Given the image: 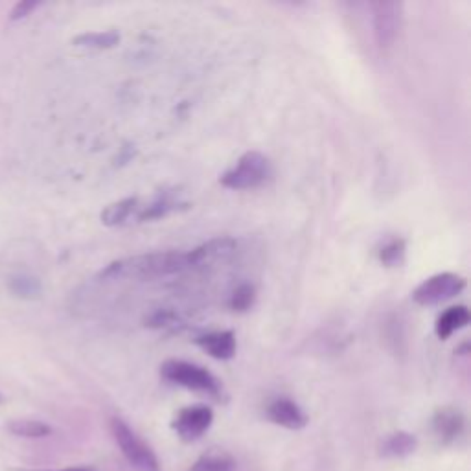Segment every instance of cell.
<instances>
[{
	"label": "cell",
	"mask_w": 471,
	"mask_h": 471,
	"mask_svg": "<svg viewBox=\"0 0 471 471\" xmlns=\"http://www.w3.org/2000/svg\"><path fill=\"white\" fill-rule=\"evenodd\" d=\"M405 242L401 238H392L388 240L381 249H379V262L387 267H398L404 264L405 260Z\"/></svg>",
	"instance_id": "cell-17"
},
{
	"label": "cell",
	"mask_w": 471,
	"mask_h": 471,
	"mask_svg": "<svg viewBox=\"0 0 471 471\" xmlns=\"http://www.w3.org/2000/svg\"><path fill=\"white\" fill-rule=\"evenodd\" d=\"M138 207H140L138 197H127L122 201L112 202L101 212V223L107 227H124V224L136 223Z\"/></svg>",
	"instance_id": "cell-11"
},
{
	"label": "cell",
	"mask_w": 471,
	"mask_h": 471,
	"mask_svg": "<svg viewBox=\"0 0 471 471\" xmlns=\"http://www.w3.org/2000/svg\"><path fill=\"white\" fill-rule=\"evenodd\" d=\"M10 287H12V291L15 293L17 297L23 298H35L41 295V284L35 280V278H28V276L12 278Z\"/></svg>",
	"instance_id": "cell-19"
},
{
	"label": "cell",
	"mask_w": 471,
	"mask_h": 471,
	"mask_svg": "<svg viewBox=\"0 0 471 471\" xmlns=\"http://www.w3.org/2000/svg\"><path fill=\"white\" fill-rule=\"evenodd\" d=\"M34 8H37V2H19L17 6H15V10H13L12 19L13 21H17V19L24 17V15H28Z\"/></svg>",
	"instance_id": "cell-20"
},
{
	"label": "cell",
	"mask_w": 471,
	"mask_h": 471,
	"mask_svg": "<svg viewBox=\"0 0 471 471\" xmlns=\"http://www.w3.org/2000/svg\"><path fill=\"white\" fill-rule=\"evenodd\" d=\"M160 374L166 381L185 387L188 390H196L219 399L223 396V387L212 372L199 365L188 363L182 359H169L160 366Z\"/></svg>",
	"instance_id": "cell-2"
},
{
	"label": "cell",
	"mask_w": 471,
	"mask_h": 471,
	"mask_svg": "<svg viewBox=\"0 0 471 471\" xmlns=\"http://www.w3.org/2000/svg\"><path fill=\"white\" fill-rule=\"evenodd\" d=\"M464 415L459 409H453V407L438 409L435 416H432V432L443 446L453 443L464 432Z\"/></svg>",
	"instance_id": "cell-9"
},
{
	"label": "cell",
	"mask_w": 471,
	"mask_h": 471,
	"mask_svg": "<svg viewBox=\"0 0 471 471\" xmlns=\"http://www.w3.org/2000/svg\"><path fill=\"white\" fill-rule=\"evenodd\" d=\"M57 471H94L90 468H67V470H57Z\"/></svg>",
	"instance_id": "cell-21"
},
{
	"label": "cell",
	"mask_w": 471,
	"mask_h": 471,
	"mask_svg": "<svg viewBox=\"0 0 471 471\" xmlns=\"http://www.w3.org/2000/svg\"><path fill=\"white\" fill-rule=\"evenodd\" d=\"M207 267L202 247L191 249L188 253H149L129 256L112 262L100 273V280H155L164 276L179 275L185 271Z\"/></svg>",
	"instance_id": "cell-1"
},
{
	"label": "cell",
	"mask_w": 471,
	"mask_h": 471,
	"mask_svg": "<svg viewBox=\"0 0 471 471\" xmlns=\"http://www.w3.org/2000/svg\"><path fill=\"white\" fill-rule=\"evenodd\" d=\"M273 177V164L264 153L247 151L240 157L234 168L221 175V186L229 190H253L265 185Z\"/></svg>",
	"instance_id": "cell-3"
},
{
	"label": "cell",
	"mask_w": 471,
	"mask_h": 471,
	"mask_svg": "<svg viewBox=\"0 0 471 471\" xmlns=\"http://www.w3.org/2000/svg\"><path fill=\"white\" fill-rule=\"evenodd\" d=\"M416 448H418V440L415 435L398 431L385 438V442L381 443V454L387 459H404L415 453Z\"/></svg>",
	"instance_id": "cell-13"
},
{
	"label": "cell",
	"mask_w": 471,
	"mask_h": 471,
	"mask_svg": "<svg viewBox=\"0 0 471 471\" xmlns=\"http://www.w3.org/2000/svg\"><path fill=\"white\" fill-rule=\"evenodd\" d=\"M236 460L223 451H210L201 454L191 464L190 471H234Z\"/></svg>",
	"instance_id": "cell-14"
},
{
	"label": "cell",
	"mask_w": 471,
	"mask_h": 471,
	"mask_svg": "<svg viewBox=\"0 0 471 471\" xmlns=\"http://www.w3.org/2000/svg\"><path fill=\"white\" fill-rule=\"evenodd\" d=\"M468 324H470V309L465 306H453V308H448L438 317L435 331H437L438 339L446 341V339L453 335L454 331L462 330Z\"/></svg>",
	"instance_id": "cell-12"
},
{
	"label": "cell",
	"mask_w": 471,
	"mask_h": 471,
	"mask_svg": "<svg viewBox=\"0 0 471 471\" xmlns=\"http://www.w3.org/2000/svg\"><path fill=\"white\" fill-rule=\"evenodd\" d=\"M267 418L276 426L286 427L291 431H298L308 426V416L289 398L273 399L267 407Z\"/></svg>",
	"instance_id": "cell-8"
},
{
	"label": "cell",
	"mask_w": 471,
	"mask_h": 471,
	"mask_svg": "<svg viewBox=\"0 0 471 471\" xmlns=\"http://www.w3.org/2000/svg\"><path fill=\"white\" fill-rule=\"evenodd\" d=\"M196 342L205 350V352L219 361H229L236 355V335L232 331H212L207 335L197 337Z\"/></svg>",
	"instance_id": "cell-10"
},
{
	"label": "cell",
	"mask_w": 471,
	"mask_h": 471,
	"mask_svg": "<svg viewBox=\"0 0 471 471\" xmlns=\"http://www.w3.org/2000/svg\"><path fill=\"white\" fill-rule=\"evenodd\" d=\"M254 298H256L254 287L251 284H242V286H238L232 291L229 304L234 311H247L254 304Z\"/></svg>",
	"instance_id": "cell-18"
},
{
	"label": "cell",
	"mask_w": 471,
	"mask_h": 471,
	"mask_svg": "<svg viewBox=\"0 0 471 471\" xmlns=\"http://www.w3.org/2000/svg\"><path fill=\"white\" fill-rule=\"evenodd\" d=\"M6 427L12 435L23 438H45L52 435V427L39 420H13Z\"/></svg>",
	"instance_id": "cell-16"
},
{
	"label": "cell",
	"mask_w": 471,
	"mask_h": 471,
	"mask_svg": "<svg viewBox=\"0 0 471 471\" xmlns=\"http://www.w3.org/2000/svg\"><path fill=\"white\" fill-rule=\"evenodd\" d=\"M72 43L76 46H85V48H112L120 43V34L114 30L90 32V34H81L74 37Z\"/></svg>",
	"instance_id": "cell-15"
},
{
	"label": "cell",
	"mask_w": 471,
	"mask_h": 471,
	"mask_svg": "<svg viewBox=\"0 0 471 471\" xmlns=\"http://www.w3.org/2000/svg\"><path fill=\"white\" fill-rule=\"evenodd\" d=\"M111 432L127 462L138 471H160L157 454L124 420L112 418Z\"/></svg>",
	"instance_id": "cell-4"
},
{
	"label": "cell",
	"mask_w": 471,
	"mask_h": 471,
	"mask_svg": "<svg viewBox=\"0 0 471 471\" xmlns=\"http://www.w3.org/2000/svg\"><path fill=\"white\" fill-rule=\"evenodd\" d=\"M0 404H2V396H0Z\"/></svg>",
	"instance_id": "cell-22"
},
{
	"label": "cell",
	"mask_w": 471,
	"mask_h": 471,
	"mask_svg": "<svg viewBox=\"0 0 471 471\" xmlns=\"http://www.w3.org/2000/svg\"><path fill=\"white\" fill-rule=\"evenodd\" d=\"M465 280L454 273H438L429 276L412 293V300L420 306H437L464 291Z\"/></svg>",
	"instance_id": "cell-5"
},
{
	"label": "cell",
	"mask_w": 471,
	"mask_h": 471,
	"mask_svg": "<svg viewBox=\"0 0 471 471\" xmlns=\"http://www.w3.org/2000/svg\"><path fill=\"white\" fill-rule=\"evenodd\" d=\"M374 37L381 50L392 48L398 41L404 24V6L399 2H376L372 4Z\"/></svg>",
	"instance_id": "cell-6"
},
{
	"label": "cell",
	"mask_w": 471,
	"mask_h": 471,
	"mask_svg": "<svg viewBox=\"0 0 471 471\" xmlns=\"http://www.w3.org/2000/svg\"><path fill=\"white\" fill-rule=\"evenodd\" d=\"M213 412L207 405H190L179 410L175 416L174 429L185 442H196L210 429Z\"/></svg>",
	"instance_id": "cell-7"
}]
</instances>
